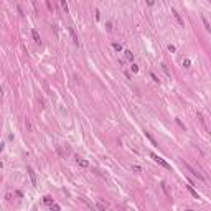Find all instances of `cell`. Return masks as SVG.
<instances>
[{"instance_id": "277c9868", "label": "cell", "mask_w": 211, "mask_h": 211, "mask_svg": "<svg viewBox=\"0 0 211 211\" xmlns=\"http://www.w3.org/2000/svg\"><path fill=\"white\" fill-rule=\"evenodd\" d=\"M28 175H30V178H32L33 187H36V173H35V170L32 168V167H28Z\"/></svg>"}, {"instance_id": "7c38bea8", "label": "cell", "mask_w": 211, "mask_h": 211, "mask_svg": "<svg viewBox=\"0 0 211 211\" xmlns=\"http://www.w3.org/2000/svg\"><path fill=\"white\" fill-rule=\"evenodd\" d=\"M201 20H203V25H204V27H206V30H208V32H211V25H209V22H208V20H206V18H204V17L201 18Z\"/></svg>"}, {"instance_id": "e0dca14e", "label": "cell", "mask_w": 211, "mask_h": 211, "mask_svg": "<svg viewBox=\"0 0 211 211\" xmlns=\"http://www.w3.org/2000/svg\"><path fill=\"white\" fill-rule=\"evenodd\" d=\"M132 170H134V172H137V173H140V172H142V168H140L139 165H132Z\"/></svg>"}, {"instance_id": "5bb4252c", "label": "cell", "mask_w": 211, "mask_h": 211, "mask_svg": "<svg viewBox=\"0 0 211 211\" xmlns=\"http://www.w3.org/2000/svg\"><path fill=\"white\" fill-rule=\"evenodd\" d=\"M112 48L115 49V51H122V45H120V43H112Z\"/></svg>"}, {"instance_id": "9a60e30c", "label": "cell", "mask_w": 211, "mask_h": 211, "mask_svg": "<svg viewBox=\"0 0 211 211\" xmlns=\"http://www.w3.org/2000/svg\"><path fill=\"white\" fill-rule=\"evenodd\" d=\"M183 66H185V68H190V66H191V61H190L188 58H187V59H183Z\"/></svg>"}, {"instance_id": "cb8c5ba5", "label": "cell", "mask_w": 211, "mask_h": 211, "mask_svg": "<svg viewBox=\"0 0 211 211\" xmlns=\"http://www.w3.org/2000/svg\"><path fill=\"white\" fill-rule=\"evenodd\" d=\"M147 5H150V7H152V5H153V0H147Z\"/></svg>"}, {"instance_id": "7a4b0ae2", "label": "cell", "mask_w": 211, "mask_h": 211, "mask_svg": "<svg viewBox=\"0 0 211 211\" xmlns=\"http://www.w3.org/2000/svg\"><path fill=\"white\" fill-rule=\"evenodd\" d=\"M185 168H187V170H188V172H191V175H195V177H196V178H198V180H204V177H203V175H201V173H198V172H196V170H193V168H191V167H190V165H188V163H185Z\"/></svg>"}, {"instance_id": "7402d4cb", "label": "cell", "mask_w": 211, "mask_h": 211, "mask_svg": "<svg viewBox=\"0 0 211 211\" xmlns=\"http://www.w3.org/2000/svg\"><path fill=\"white\" fill-rule=\"evenodd\" d=\"M101 18V13H99V10H96V20H99Z\"/></svg>"}, {"instance_id": "30bf717a", "label": "cell", "mask_w": 211, "mask_h": 211, "mask_svg": "<svg viewBox=\"0 0 211 211\" xmlns=\"http://www.w3.org/2000/svg\"><path fill=\"white\" fill-rule=\"evenodd\" d=\"M124 53H125V58H127L129 61H134V53L130 51V49H125V51H124Z\"/></svg>"}, {"instance_id": "603a6c76", "label": "cell", "mask_w": 211, "mask_h": 211, "mask_svg": "<svg viewBox=\"0 0 211 211\" xmlns=\"http://www.w3.org/2000/svg\"><path fill=\"white\" fill-rule=\"evenodd\" d=\"M168 49H170V51L173 53V51H175V46H173V45H168Z\"/></svg>"}, {"instance_id": "8992f818", "label": "cell", "mask_w": 211, "mask_h": 211, "mask_svg": "<svg viewBox=\"0 0 211 211\" xmlns=\"http://www.w3.org/2000/svg\"><path fill=\"white\" fill-rule=\"evenodd\" d=\"M76 162H78V165L79 167H83V168H88V167H89V162H88V160H84V158H76Z\"/></svg>"}, {"instance_id": "52a82bcc", "label": "cell", "mask_w": 211, "mask_h": 211, "mask_svg": "<svg viewBox=\"0 0 211 211\" xmlns=\"http://www.w3.org/2000/svg\"><path fill=\"white\" fill-rule=\"evenodd\" d=\"M32 36H33V40H35L36 43H38V45L41 43V40H40V33L36 32V30H32Z\"/></svg>"}, {"instance_id": "4fadbf2b", "label": "cell", "mask_w": 211, "mask_h": 211, "mask_svg": "<svg viewBox=\"0 0 211 211\" xmlns=\"http://www.w3.org/2000/svg\"><path fill=\"white\" fill-rule=\"evenodd\" d=\"M144 134H145V137H147L148 140H150V142H152V145H157V142H155V139L152 137V135H150V134H148V132H144Z\"/></svg>"}, {"instance_id": "8fae6325", "label": "cell", "mask_w": 211, "mask_h": 211, "mask_svg": "<svg viewBox=\"0 0 211 211\" xmlns=\"http://www.w3.org/2000/svg\"><path fill=\"white\" fill-rule=\"evenodd\" d=\"M96 208H97V209H106V208H107V203L97 201V203H96Z\"/></svg>"}, {"instance_id": "ac0fdd59", "label": "cell", "mask_w": 211, "mask_h": 211, "mask_svg": "<svg viewBox=\"0 0 211 211\" xmlns=\"http://www.w3.org/2000/svg\"><path fill=\"white\" fill-rule=\"evenodd\" d=\"M61 5H63V8L66 10V13H68V3H66V0H61Z\"/></svg>"}, {"instance_id": "ffe728a7", "label": "cell", "mask_w": 211, "mask_h": 211, "mask_svg": "<svg viewBox=\"0 0 211 211\" xmlns=\"http://www.w3.org/2000/svg\"><path fill=\"white\" fill-rule=\"evenodd\" d=\"M132 71L137 73V71H139V66H137V64H132Z\"/></svg>"}, {"instance_id": "d6986e66", "label": "cell", "mask_w": 211, "mask_h": 211, "mask_svg": "<svg viewBox=\"0 0 211 211\" xmlns=\"http://www.w3.org/2000/svg\"><path fill=\"white\" fill-rule=\"evenodd\" d=\"M51 209H54V211H58V209H61V208L58 206V204H54V203H53V204H51Z\"/></svg>"}, {"instance_id": "44dd1931", "label": "cell", "mask_w": 211, "mask_h": 211, "mask_svg": "<svg viewBox=\"0 0 211 211\" xmlns=\"http://www.w3.org/2000/svg\"><path fill=\"white\" fill-rule=\"evenodd\" d=\"M162 68H163V71H165V73H167V74H170V71H168V68H167V66H165V64H162Z\"/></svg>"}, {"instance_id": "6da1fadb", "label": "cell", "mask_w": 211, "mask_h": 211, "mask_svg": "<svg viewBox=\"0 0 211 211\" xmlns=\"http://www.w3.org/2000/svg\"><path fill=\"white\" fill-rule=\"evenodd\" d=\"M150 158H153V160H155V162H157L158 165H162L163 168H167V170H170V168H172V167H170V163L167 162L165 158H162V157H158L157 153H150Z\"/></svg>"}, {"instance_id": "3957f363", "label": "cell", "mask_w": 211, "mask_h": 211, "mask_svg": "<svg viewBox=\"0 0 211 211\" xmlns=\"http://www.w3.org/2000/svg\"><path fill=\"white\" fill-rule=\"evenodd\" d=\"M172 13H173V17L177 18V22H178L180 25H182V27H185V20H183V18H182V15H180L178 12L175 10V8H172Z\"/></svg>"}, {"instance_id": "ba28073f", "label": "cell", "mask_w": 211, "mask_h": 211, "mask_svg": "<svg viewBox=\"0 0 211 211\" xmlns=\"http://www.w3.org/2000/svg\"><path fill=\"white\" fill-rule=\"evenodd\" d=\"M187 190L190 191V193H191V195H193V198H200V195H198V193H196V190H195L193 187H191V185H187Z\"/></svg>"}, {"instance_id": "5b68a950", "label": "cell", "mask_w": 211, "mask_h": 211, "mask_svg": "<svg viewBox=\"0 0 211 211\" xmlns=\"http://www.w3.org/2000/svg\"><path fill=\"white\" fill-rule=\"evenodd\" d=\"M68 30H69V33H71V36H73V41H74V45H76V46H79V38H78L76 32H74V28H73V27H69Z\"/></svg>"}, {"instance_id": "2e32d148", "label": "cell", "mask_w": 211, "mask_h": 211, "mask_svg": "<svg viewBox=\"0 0 211 211\" xmlns=\"http://www.w3.org/2000/svg\"><path fill=\"white\" fill-rule=\"evenodd\" d=\"M150 76H152V79H153L155 83H160V79H158V76H157L155 73H150Z\"/></svg>"}, {"instance_id": "9c48e42d", "label": "cell", "mask_w": 211, "mask_h": 211, "mask_svg": "<svg viewBox=\"0 0 211 211\" xmlns=\"http://www.w3.org/2000/svg\"><path fill=\"white\" fill-rule=\"evenodd\" d=\"M43 203H45V204H48V206H51V204H53V198L51 196H43Z\"/></svg>"}]
</instances>
